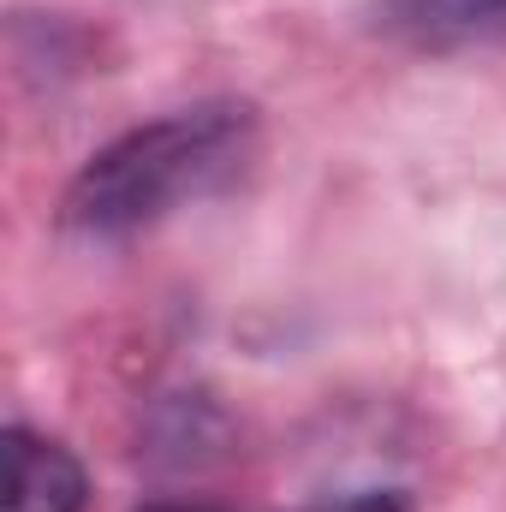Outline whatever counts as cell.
Listing matches in <instances>:
<instances>
[{"label": "cell", "instance_id": "5b68a950", "mask_svg": "<svg viewBox=\"0 0 506 512\" xmlns=\"http://www.w3.org/2000/svg\"><path fill=\"white\" fill-rule=\"evenodd\" d=\"M143 512H215V507H197V501H149Z\"/></svg>", "mask_w": 506, "mask_h": 512}, {"label": "cell", "instance_id": "6da1fadb", "mask_svg": "<svg viewBox=\"0 0 506 512\" xmlns=\"http://www.w3.org/2000/svg\"><path fill=\"white\" fill-rule=\"evenodd\" d=\"M262 149L251 102H197L96 149L60 197V227L84 245H126L167 215L227 191Z\"/></svg>", "mask_w": 506, "mask_h": 512}, {"label": "cell", "instance_id": "3957f363", "mask_svg": "<svg viewBox=\"0 0 506 512\" xmlns=\"http://www.w3.org/2000/svg\"><path fill=\"white\" fill-rule=\"evenodd\" d=\"M376 18L417 48H471L506 36V0H376Z\"/></svg>", "mask_w": 506, "mask_h": 512}, {"label": "cell", "instance_id": "7a4b0ae2", "mask_svg": "<svg viewBox=\"0 0 506 512\" xmlns=\"http://www.w3.org/2000/svg\"><path fill=\"white\" fill-rule=\"evenodd\" d=\"M0 465H6V501L0 512H84L90 477L72 459V447L36 435V429H6L0 435Z\"/></svg>", "mask_w": 506, "mask_h": 512}, {"label": "cell", "instance_id": "277c9868", "mask_svg": "<svg viewBox=\"0 0 506 512\" xmlns=\"http://www.w3.org/2000/svg\"><path fill=\"white\" fill-rule=\"evenodd\" d=\"M310 512H411V501L399 489H358V495H340V501L310 507Z\"/></svg>", "mask_w": 506, "mask_h": 512}]
</instances>
